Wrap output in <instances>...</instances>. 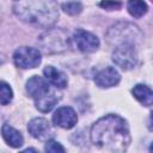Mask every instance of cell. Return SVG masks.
Segmentation results:
<instances>
[{"label": "cell", "instance_id": "cell-5", "mask_svg": "<svg viewBox=\"0 0 153 153\" xmlns=\"http://www.w3.org/2000/svg\"><path fill=\"white\" fill-rule=\"evenodd\" d=\"M112 61L124 71L134 68L137 63L136 44L130 42L118 44L112 53Z\"/></svg>", "mask_w": 153, "mask_h": 153}, {"label": "cell", "instance_id": "cell-3", "mask_svg": "<svg viewBox=\"0 0 153 153\" xmlns=\"http://www.w3.org/2000/svg\"><path fill=\"white\" fill-rule=\"evenodd\" d=\"M26 91L35 99V105L41 112H49L60 100V93L51 88L42 76L33 75L26 81Z\"/></svg>", "mask_w": 153, "mask_h": 153}, {"label": "cell", "instance_id": "cell-4", "mask_svg": "<svg viewBox=\"0 0 153 153\" xmlns=\"http://www.w3.org/2000/svg\"><path fill=\"white\" fill-rule=\"evenodd\" d=\"M108 42L112 45H118L126 42L136 44V39H141L142 35L137 26L129 23H118L110 27L106 33Z\"/></svg>", "mask_w": 153, "mask_h": 153}, {"label": "cell", "instance_id": "cell-21", "mask_svg": "<svg viewBox=\"0 0 153 153\" xmlns=\"http://www.w3.org/2000/svg\"><path fill=\"white\" fill-rule=\"evenodd\" d=\"M149 151L153 152V142H152V145H151V147H149Z\"/></svg>", "mask_w": 153, "mask_h": 153}, {"label": "cell", "instance_id": "cell-16", "mask_svg": "<svg viewBox=\"0 0 153 153\" xmlns=\"http://www.w3.org/2000/svg\"><path fill=\"white\" fill-rule=\"evenodd\" d=\"M0 93H1L0 98H1V104L2 105H7L13 98L12 88L5 81H1V84H0Z\"/></svg>", "mask_w": 153, "mask_h": 153}, {"label": "cell", "instance_id": "cell-18", "mask_svg": "<svg viewBox=\"0 0 153 153\" xmlns=\"http://www.w3.org/2000/svg\"><path fill=\"white\" fill-rule=\"evenodd\" d=\"M44 149H45V152H50V153H57V152L63 153L65 152V148L61 146V143H59L54 140H48Z\"/></svg>", "mask_w": 153, "mask_h": 153}, {"label": "cell", "instance_id": "cell-8", "mask_svg": "<svg viewBox=\"0 0 153 153\" xmlns=\"http://www.w3.org/2000/svg\"><path fill=\"white\" fill-rule=\"evenodd\" d=\"M67 36L62 31H49L41 36V44L45 53H55L65 49Z\"/></svg>", "mask_w": 153, "mask_h": 153}, {"label": "cell", "instance_id": "cell-9", "mask_svg": "<svg viewBox=\"0 0 153 153\" xmlns=\"http://www.w3.org/2000/svg\"><path fill=\"white\" fill-rule=\"evenodd\" d=\"M27 130L32 137L41 140V141L49 140L53 135V130H51V127L48 120L43 117H36L31 120L27 124Z\"/></svg>", "mask_w": 153, "mask_h": 153}, {"label": "cell", "instance_id": "cell-17", "mask_svg": "<svg viewBox=\"0 0 153 153\" xmlns=\"http://www.w3.org/2000/svg\"><path fill=\"white\" fill-rule=\"evenodd\" d=\"M62 10H63L66 13L71 14V16H75V14H79V13L81 12L82 6H81V4L78 2V1H68V2H65V4L62 5Z\"/></svg>", "mask_w": 153, "mask_h": 153}, {"label": "cell", "instance_id": "cell-12", "mask_svg": "<svg viewBox=\"0 0 153 153\" xmlns=\"http://www.w3.org/2000/svg\"><path fill=\"white\" fill-rule=\"evenodd\" d=\"M43 74L45 76V79L50 84H53L56 88H63L68 84V79H67L66 74L53 66H47L43 69Z\"/></svg>", "mask_w": 153, "mask_h": 153}, {"label": "cell", "instance_id": "cell-10", "mask_svg": "<svg viewBox=\"0 0 153 153\" xmlns=\"http://www.w3.org/2000/svg\"><path fill=\"white\" fill-rule=\"evenodd\" d=\"M53 122L55 126H59L63 129H71L76 124L78 116L74 109L71 106H61L54 112Z\"/></svg>", "mask_w": 153, "mask_h": 153}, {"label": "cell", "instance_id": "cell-11", "mask_svg": "<svg viewBox=\"0 0 153 153\" xmlns=\"http://www.w3.org/2000/svg\"><path fill=\"white\" fill-rule=\"evenodd\" d=\"M121 80L120 73L114 67H106L98 72L94 76V82L102 88H109L116 86Z\"/></svg>", "mask_w": 153, "mask_h": 153}, {"label": "cell", "instance_id": "cell-20", "mask_svg": "<svg viewBox=\"0 0 153 153\" xmlns=\"http://www.w3.org/2000/svg\"><path fill=\"white\" fill-rule=\"evenodd\" d=\"M151 123L153 124V111L151 112Z\"/></svg>", "mask_w": 153, "mask_h": 153}, {"label": "cell", "instance_id": "cell-6", "mask_svg": "<svg viewBox=\"0 0 153 153\" xmlns=\"http://www.w3.org/2000/svg\"><path fill=\"white\" fill-rule=\"evenodd\" d=\"M41 53L36 48L20 47L13 53V61L17 67L23 69L36 68L41 63Z\"/></svg>", "mask_w": 153, "mask_h": 153}, {"label": "cell", "instance_id": "cell-13", "mask_svg": "<svg viewBox=\"0 0 153 153\" xmlns=\"http://www.w3.org/2000/svg\"><path fill=\"white\" fill-rule=\"evenodd\" d=\"M1 133H2V137L4 140L13 148H18L24 143V139L23 135L14 129L13 127L8 126V124H4L1 128Z\"/></svg>", "mask_w": 153, "mask_h": 153}, {"label": "cell", "instance_id": "cell-19", "mask_svg": "<svg viewBox=\"0 0 153 153\" xmlns=\"http://www.w3.org/2000/svg\"><path fill=\"white\" fill-rule=\"evenodd\" d=\"M100 6L105 10L112 11V10H118L121 7V2L118 1H114V0H104L100 2Z\"/></svg>", "mask_w": 153, "mask_h": 153}, {"label": "cell", "instance_id": "cell-1", "mask_svg": "<svg viewBox=\"0 0 153 153\" xmlns=\"http://www.w3.org/2000/svg\"><path fill=\"white\" fill-rule=\"evenodd\" d=\"M91 141L100 149L124 152L130 143V133L127 122L118 115H106L99 118L91 128Z\"/></svg>", "mask_w": 153, "mask_h": 153}, {"label": "cell", "instance_id": "cell-7", "mask_svg": "<svg viewBox=\"0 0 153 153\" xmlns=\"http://www.w3.org/2000/svg\"><path fill=\"white\" fill-rule=\"evenodd\" d=\"M72 38L75 47L82 53H93L99 48L98 37L88 31L79 29L73 33Z\"/></svg>", "mask_w": 153, "mask_h": 153}, {"label": "cell", "instance_id": "cell-2", "mask_svg": "<svg viewBox=\"0 0 153 153\" xmlns=\"http://www.w3.org/2000/svg\"><path fill=\"white\" fill-rule=\"evenodd\" d=\"M13 12L20 20L43 29L51 27L59 18L55 0H16Z\"/></svg>", "mask_w": 153, "mask_h": 153}, {"label": "cell", "instance_id": "cell-14", "mask_svg": "<svg viewBox=\"0 0 153 153\" xmlns=\"http://www.w3.org/2000/svg\"><path fill=\"white\" fill-rule=\"evenodd\" d=\"M131 93L142 105L148 106V105L153 104V91L148 86L142 85V84H137L133 87Z\"/></svg>", "mask_w": 153, "mask_h": 153}, {"label": "cell", "instance_id": "cell-15", "mask_svg": "<svg viewBox=\"0 0 153 153\" xmlns=\"http://www.w3.org/2000/svg\"><path fill=\"white\" fill-rule=\"evenodd\" d=\"M127 10H128V12L131 17L141 18L143 14H146L148 7H147V4L143 0H128Z\"/></svg>", "mask_w": 153, "mask_h": 153}]
</instances>
